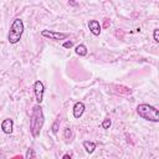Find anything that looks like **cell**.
I'll return each mask as SVG.
<instances>
[{"label":"cell","mask_w":159,"mask_h":159,"mask_svg":"<svg viewBox=\"0 0 159 159\" xmlns=\"http://www.w3.org/2000/svg\"><path fill=\"white\" fill-rule=\"evenodd\" d=\"M43 122H45V116H43L41 106L40 104L34 106L31 114H30V132L34 138L40 135L41 129L43 127Z\"/></svg>","instance_id":"cell-1"},{"label":"cell","mask_w":159,"mask_h":159,"mask_svg":"<svg viewBox=\"0 0 159 159\" xmlns=\"http://www.w3.org/2000/svg\"><path fill=\"white\" fill-rule=\"evenodd\" d=\"M137 113L140 118L150 122H159V111L148 103H142L137 106Z\"/></svg>","instance_id":"cell-2"},{"label":"cell","mask_w":159,"mask_h":159,"mask_svg":"<svg viewBox=\"0 0 159 159\" xmlns=\"http://www.w3.org/2000/svg\"><path fill=\"white\" fill-rule=\"evenodd\" d=\"M24 32V22L21 19H15L10 26L9 35H7V41L10 43H17L22 36Z\"/></svg>","instance_id":"cell-3"},{"label":"cell","mask_w":159,"mask_h":159,"mask_svg":"<svg viewBox=\"0 0 159 159\" xmlns=\"http://www.w3.org/2000/svg\"><path fill=\"white\" fill-rule=\"evenodd\" d=\"M41 36H43L46 39H50V40L58 41V40L67 39L68 34H66V32H57V31H52V30H42L41 31Z\"/></svg>","instance_id":"cell-4"},{"label":"cell","mask_w":159,"mask_h":159,"mask_svg":"<svg viewBox=\"0 0 159 159\" xmlns=\"http://www.w3.org/2000/svg\"><path fill=\"white\" fill-rule=\"evenodd\" d=\"M34 92H35L36 102H37V104H40L43 101V93H45V86L40 80L34 83Z\"/></svg>","instance_id":"cell-5"},{"label":"cell","mask_w":159,"mask_h":159,"mask_svg":"<svg viewBox=\"0 0 159 159\" xmlns=\"http://www.w3.org/2000/svg\"><path fill=\"white\" fill-rule=\"evenodd\" d=\"M12 128H14V122L11 118H5L1 122V130L5 134H11L12 133Z\"/></svg>","instance_id":"cell-6"},{"label":"cell","mask_w":159,"mask_h":159,"mask_svg":"<svg viewBox=\"0 0 159 159\" xmlns=\"http://www.w3.org/2000/svg\"><path fill=\"white\" fill-rule=\"evenodd\" d=\"M88 29L94 36H99V34H101V24L97 20H89L88 21Z\"/></svg>","instance_id":"cell-7"},{"label":"cell","mask_w":159,"mask_h":159,"mask_svg":"<svg viewBox=\"0 0 159 159\" xmlns=\"http://www.w3.org/2000/svg\"><path fill=\"white\" fill-rule=\"evenodd\" d=\"M84 112V103L83 102H76L73 104V117L75 118H81Z\"/></svg>","instance_id":"cell-8"},{"label":"cell","mask_w":159,"mask_h":159,"mask_svg":"<svg viewBox=\"0 0 159 159\" xmlns=\"http://www.w3.org/2000/svg\"><path fill=\"white\" fill-rule=\"evenodd\" d=\"M83 148L86 149L87 153H93L94 149H96V143L94 142H91V140H84L83 142Z\"/></svg>","instance_id":"cell-9"},{"label":"cell","mask_w":159,"mask_h":159,"mask_svg":"<svg viewBox=\"0 0 159 159\" xmlns=\"http://www.w3.org/2000/svg\"><path fill=\"white\" fill-rule=\"evenodd\" d=\"M75 52H76L78 56L83 57V56H86V55H87V47H86L83 43H80V45H77V46H76Z\"/></svg>","instance_id":"cell-10"},{"label":"cell","mask_w":159,"mask_h":159,"mask_svg":"<svg viewBox=\"0 0 159 159\" xmlns=\"http://www.w3.org/2000/svg\"><path fill=\"white\" fill-rule=\"evenodd\" d=\"M60 123H61V119H60V116L56 118V120L53 122V124H52V127H51V130H52V133L53 134H57L58 133V129H60Z\"/></svg>","instance_id":"cell-11"},{"label":"cell","mask_w":159,"mask_h":159,"mask_svg":"<svg viewBox=\"0 0 159 159\" xmlns=\"http://www.w3.org/2000/svg\"><path fill=\"white\" fill-rule=\"evenodd\" d=\"M116 91L119 92V93H123V94H130L132 93V89L128 88V87H124V86H116Z\"/></svg>","instance_id":"cell-12"},{"label":"cell","mask_w":159,"mask_h":159,"mask_svg":"<svg viewBox=\"0 0 159 159\" xmlns=\"http://www.w3.org/2000/svg\"><path fill=\"white\" fill-rule=\"evenodd\" d=\"M63 137H65L66 140H71V138H72V130H71V128L66 127L63 129Z\"/></svg>","instance_id":"cell-13"},{"label":"cell","mask_w":159,"mask_h":159,"mask_svg":"<svg viewBox=\"0 0 159 159\" xmlns=\"http://www.w3.org/2000/svg\"><path fill=\"white\" fill-rule=\"evenodd\" d=\"M111 125H112V120H111V118H106V119L102 122V128H103V129H109Z\"/></svg>","instance_id":"cell-14"},{"label":"cell","mask_w":159,"mask_h":159,"mask_svg":"<svg viewBox=\"0 0 159 159\" xmlns=\"http://www.w3.org/2000/svg\"><path fill=\"white\" fill-rule=\"evenodd\" d=\"M25 159H35V150H34V148H29L27 149Z\"/></svg>","instance_id":"cell-15"},{"label":"cell","mask_w":159,"mask_h":159,"mask_svg":"<svg viewBox=\"0 0 159 159\" xmlns=\"http://www.w3.org/2000/svg\"><path fill=\"white\" fill-rule=\"evenodd\" d=\"M153 36H154V41L155 42H159V29H154Z\"/></svg>","instance_id":"cell-16"},{"label":"cell","mask_w":159,"mask_h":159,"mask_svg":"<svg viewBox=\"0 0 159 159\" xmlns=\"http://www.w3.org/2000/svg\"><path fill=\"white\" fill-rule=\"evenodd\" d=\"M62 46H63L65 48H71V47L73 46V42H72V41H66V42L62 43Z\"/></svg>","instance_id":"cell-17"},{"label":"cell","mask_w":159,"mask_h":159,"mask_svg":"<svg viewBox=\"0 0 159 159\" xmlns=\"http://www.w3.org/2000/svg\"><path fill=\"white\" fill-rule=\"evenodd\" d=\"M62 159H72V158H71V155H70V154H65V155L62 157Z\"/></svg>","instance_id":"cell-18"},{"label":"cell","mask_w":159,"mask_h":159,"mask_svg":"<svg viewBox=\"0 0 159 159\" xmlns=\"http://www.w3.org/2000/svg\"><path fill=\"white\" fill-rule=\"evenodd\" d=\"M12 159H24V158H22L21 155H15V157H14Z\"/></svg>","instance_id":"cell-19"},{"label":"cell","mask_w":159,"mask_h":159,"mask_svg":"<svg viewBox=\"0 0 159 159\" xmlns=\"http://www.w3.org/2000/svg\"><path fill=\"white\" fill-rule=\"evenodd\" d=\"M108 26V19H104V27Z\"/></svg>","instance_id":"cell-20"},{"label":"cell","mask_w":159,"mask_h":159,"mask_svg":"<svg viewBox=\"0 0 159 159\" xmlns=\"http://www.w3.org/2000/svg\"><path fill=\"white\" fill-rule=\"evenodd\" d=\"M0 155H1V150H0Z\"/></svg>","instance_id":"cell-21"}]
</instances>
